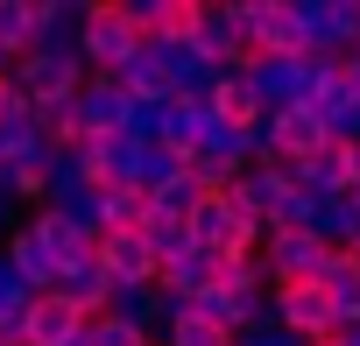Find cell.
Instances as JSON below:
<instances>
[{"label": "cell", "mask_w": 360, "mask_h": 346, "mask_svg": "<svg viewBox=\"0 0 360 346\" xmlns=\"http://www.w3.org/2000/svg\"><path fill=\"white\" fill-rule=\"evenodd\" d=\"M22 219H29V212H22V205H15V198H0V233H15V226H22Z\"/></svg>", "instance_id": "obj_33"}, {"label": "cell", "mask_w": 360, "mask_h": 346, "mask_svg": "<svg viewBox=\"0 0 360 346\" xmlns=\"http://www.w3.org/2000/svg\"><path fill=\"white\" fill-rule=\"evenodd\" d=\"M240 71H248V85L262 92L269 113L311 106V92H318V57H248Z\"/></svg>", "instance_id": "obj_7"}, {"label": "cell", "mask_w": 360, "mask_h": 346, "mask_svg": "<svg viewBox=\"0 0 360 346\" xmlns=\"http://www.w3.org/2000/svg\"><path fill=\"white\" fill-rule=\"evenodd\" d=\"M205 198H212V184H198V177H176V184H169V191H155L148 205H155L162 219H191Z\"/></svg>", "instance_id": "obj_30"}, {"label": "cell", "mask_w": 360, "mask_h": 346, "mask_svg": "<svg viewBox=\"0 0 360 346\" xmlns=\"http://www.w3.org/2000/svg\"><path fill=\"white\" fill-rule=\"evenodd\" d=\"M141 346H155V339H141Z\"/></svg>", "instance_id": "obj_38"}, {"label": "cell", "mask_w": 360, "mask_h": 346, "mask_svg": "<svg viewBox=\"0 0 360 346\" xmlns=\"http://www.w3.org/2000/svg\"><path fill=\"white\" fill-rule=\"evenodd\" d=\"M155 346H233V332L226 325H212V318H198V311H184V318H176Z\"/></svg>", "instance_id": "obj_29"}, {"label": "cell", "mask_w": 360, "mask_h": 346, "mask_svg": "<svg viewBox=\"0 0 360 346\" xmlns=\"http://www.w3.org/2000/svg\"><path fill=\"white\" fill-rule=\"evenodd\" d=\"M141 134H99L85 141V162H92V184H134L141 177Z\"/></svg>", "instance_id": "obj_16"}, {"label": "cell", "mask_w": 360, "mask_h": 346, "mask_svg": "<svg viewBox=\"0 0 360 346\" xmlns=\"http://www.w3.org/2000/svg\"><path fill=\"white\" fill-rule=\"evenodd\" d=\"M176 177H191V155H176V148H162V141H148L141 148V177H134V191H169Z\"/></svg>", "instance_id": "obj_25"}, {"label": "cell", "mask_w": 360, "mask_h": 346, "mask_svg": "<svg viewBox=\"0 0 360 346\" xmlns=\"http://www.w3.org/2000/svg\"><path fill=\"white\" fill-rule=\"evenodd\" d=\"M155 283L198 304L205 290H219V283H226V255H205V248H191V255H176V262H162V276H155Z\"/></svg>", "instance_id": "obj_17"}, {"label": "cell", "mask_w": 360, "mask_h": 346, "mask_svg": "<svg viewBox=\"0 0 360 346\" xmlns=\"http://www.w3.org/2000/svg\"><path fill=\"white\" fill-rule=\"evenodd\" d=\"M99 262H106L113 290H134V283H155L162 276V262H155V248L141 233H99Z\"/></svg>", "instance_id": "obj_14"}, {"label": "cell", "mask_w": 360, "mask_h": 346, "mask_svg": "<svg viewBox=\"0 0 360 346\" xmlns=\"http://www.w3.org/2000/svg\"><path fill=\"white\" fill-rule=\"evenodd\" d=\"M353 262H360V248H353Z\"/></svg>", "instance_id": "obj_37"}, {"label": "cell", "mask_w": 360, "mask_h": 346, "mask_svg": "<svg viewBox=\"0 0 360 346\" xmlns=\"http://www.w3.org/2000/svg\"><path fill=\"white\" fill-rule=\"evenodd\" d=\"M0 248H8V262H15V276L36 290V297H50L57 290V276H64V262H57V248H50V233L36 226V212L8 233V241H0Z\"/></svg>", "instance_id": "obj_12"}, {"label": "cell", "mask_w": 360, "mask_h": 346, "mask_svg": "<svg viewBox=\"0 0 360 346\" xmlns=\"http://www.w3.org/2000/svg\"><path fill=\"white\" fill-rule=\"evenodd\" d=\"M318 290H325V304L339 311V325L353 332V325H360V262H353V255H332L325 276H318Z\"/></svg>", "instance_id": "obj_23"}, {"label": "cell", "mask_w": 360, "mask_h": 346, "mask_svg": "<svg viewBox=\"0 0 360 346\" xmlns=\"http://www.w3.org/2000/svg\"><path fill=\"white\" fill-rule=\"evenodd\" d=\"M15 92L29 99V106H57V99H78V85L92 78L85 71V57L78 50H29V57H15Z\"/></svg>", "instance_id": "obj_3"}, {"label": "cell", "mask_w": 360, "mask_h": 346, "mask_svg": "<svg viewBox=\"0 0 360 346\" xmlns=\"http://www.w3.org/2000/svg\"><path fill=\"white\" fill-rule=\"evenodd\" d=\"M15 106H22V92H15V78H8V71H0V113H15Z\"/></svg>", "instance_id": "obj_34"}, {"label": "cell", "mask_w": 360, "mask_h": 346, "mask_svg": "<svg viewBox=\"0 0 360 346\" xmlns=\"http://www.w3.org/2000/svg\"><path fill=\"white\" fill-rule=\"evenodd\" d=\"M57 297H64L71 311H85V318H106V304H113V276H106V262L92 255V262L64 269V276H57Z\"/></svg>", "instance_id": "obj_18"}, {"label": "cell", "mask_w": 360, "mask_h": 346, "mask_svg": "<svg viewBox=\"0 0 360 346\" xmlns=\"http://www.w3.org/2000/svg\"><path fill=\"white\" fill-rule=\"evenodd\" d=\"M134 50H141V29H134V15H127V0H92L85 36H78V57H85V71L113 78V71H120Z\"/></svg>", "instance_id": "obj_2"}, {"label": "cell", "mask_w": 360, "mask_h": 346, "mask_svg": "<svg viewBox=\"0 0 360 346\" xmlns=\"http://www.w3.org/2000/svg\"><path fill=\"white\" fill-rule=\"evenodd\" d=\"M212 113H219V120H233V127H255L269 106H262V92L248 85V71H226V78H219V106H212Z\"/></svg>", "instance_id": "obj_26"}, {"label": "cell", "mask_w": 360, "mask_h": 346, "mask_svg": "<svg viewBox=\"0 0 360 346\" xmlns=\"http://www.w3.org/2000/svg\"><path fill=\"white\" fill-rule=\"evenodd\" d=\"M36 50V0H0V64L15 71V57Z\"/></svg>", "instance_id": "obj_24"}, {"label": "cell", "mask_w": 360, "mask_h": 346, "mask_svg": "<svg viewBox=\"0 0 360 346\" xmlns=\"http://www.w3.org/2000/svg\"><path fill=\"white\" fill-rule=\"evenodd\" d=\"M99 184H92V162H85V148H57L50 155V177H43V205L50 212H71V205H85Z\"/></svg>", "instance_id": "obj_15"}, {"label": "cell", "mask_w": 360, "mask_h": 346, "mask_svg": "<svg viewBox=\"0 0 360 346\" xmlns=\"http://www.w3.org/2000/svg\"><path fill=\"white\" fill-rule=\"evenodd\" d=\"M233 346H311V339H297V332H283V325H262V332H240Z\"/></svg>", "instance_id": "obj_32"}, {"label": "cell", "mask_w": 360, "mask_h": 346, "mask_svg": "<svg viewBox=\"0 0 360 346\" xmlns=\"http://www.w3.org/2000/svg\"><path fill=\"white\" fill-rule=\"evenodd\" d=\"M92 0H36V50H78Z\"/></svg>", "instance_id": "obj_19"}, {"label": "cell", "mask_w": 360, "mask_h": 346, "mask_svg": "<svg viewBox=\"0 0 360 346\" xmlns=\"http://www.w3.org/2000/svg\"><path fill=\"white\" fill-rule=\"evenodd\" d=\"M198 127H205V113H198V106H184V99H169V106L155 113V141H162V148H176V155H191V148H198Z\"/></svg>", "instance_id": "obj_27"}, {"label": "cell", "mask_w": 360, "mask_h": 346, "mask_svg": "<svg viewBox=\"0 0 360 346\" xmlns=\"http://www.w3.org/2000/svg\"><path fill=\"white\" fill-rule=\"evenodd\" d=\"M78 332H85V311H71L57 290L29 304V346H71Z\"/></svg>", "instance_id": "obj_21"}, {"label": "cell", "mask_w": 360, "mask_h": 346, "mask_svg": "<svg viewBox=\"0 0 360 346\" xmlns=\"http://www.w3.org/2000/svg\"><path fill=\"white\" fill-rule=\"evenodd\" d=\"M141 241L155 248V262H176V255H191V248H198V241H191V219H162V212H148Z\"/></svg>", "instance_id": "obj_28"}, {"label": "cell", "mask_w": 360, "mask_h": 346, "mask_svg": "<svg viewBox=\"0 0 360 346\" xmlns=\"http://www.w3.org/2000/svg\"><path fill=\"white\" fill-rule=\"evenodd\" d=\"M148 191H134V184H99V226L106 233H141L148 226Z\"/></svg>", "instance_id": "obj_22"}, {"label": "cell", "mask_w": 360, "mask_h": 346, "mask_svg": "<svg viewBox=\"0 0 360 346\" xmlns=\"http://www.w3.org/2000/svg\"><path fill=\"white\" fill-rule=\"evenodd\" d=\"M127 113H134V92L120 85V78H85L78 85V134L85 141H99V134H127Z\"/></svg>", "instance_id": "obj_11"}, {"label": "cell", "mask_w": 360, "mask_h": 346, "mask_svg": "<svg viewBox=\"0 0 360 346\" xmlns=\"http://www.w3.org/2000/svg\"><path fill=\"white\" fill-rule=\"evenodd\" d=\"M304 226H311L325 248H339V255H353V248H360V205H353V198H311Z\"/></svg>", "instance_id": "obj_20"}, {"label": "cell", "mask_w": 360, "mask_h": 346, "mask_svg": "<svg viewBox=\"0 0 360 346\" xmlns=\"http://www.w3.org/2000/svg\"><path fill=\"white\" fill-rule=\"evenodd\" d=\"M191 50L219 71L248 64V22H240V0H198V22H191Z\"/></svg>", "instance_id": "obj_8"}, {"label": "cell", "mask_w": 360, "mask_h": 346, "mask_svg": "<svg viewBox=\"0 0 360 346\" xmlns=\"http://www.w3.org/2000/svg\"><path fill=\"white\" fill-rule=\"evenodd\" d=\"M248 22V57H304V29L290 0H240Z\"/></svg>", "instance_id": "obj_10"}, {"label": "cell", "mask_w": 360, "mask_h": 346, "mask_svg": "<svg viewBox=\"0 0 360 346\" xmlns=\"http://www.w3.org/2000/svg\"><path fill=\"white\" fill-rule=\"evenodd\" d=\"M332 255H339V248H325L311 226H276V233L262 241V269H269V290H283V283H318Z\"/></svg>", "instance_id": "obj_6"}, {"label": "cell", "mask_w": 360, "mask_h": 346, "mask_svg": "<svg viewBox=\"0 0 360 346\" xmlns=\"http://www.w3.org/2000/svg\"><path fill=\"white\" fill-rule=\"evenodd\" d=\"M311 113L325 120V134H332V141L360 148V92H346V99H332V106H311Z\"/></svg>", "instance_id": "obj_31"}, {"label": "cell", "mask_w": 360, "mask_h": 346, "mask_svg": "<svg viewBox=\"0 0 360 346\" xmlns=\"http://www.w3.org/2000/svg\"><path fill=\"white\" fill-rule=\"evenodd\" d=\"M346 198H353V205H360V184H353V191H346Z\"/></svg>", "instance_id": "obj_36"}, {"label": "cell", "mask_w": 360, "mask_h": 346, "mask_svg": "<svg viewBox=\"0 0 360 346\" xmlns=\"http://www.w3.org/2000/svg\"><path fill=\"white\" fill-rule=\"evenodd\" d=\"M346 85H353V92H360V57H346Z\"/></svg>", "instance_id": "obj_35"}, {"label": "cell", "mask_w": 360, "mask_h": 346, "mask_svg": "<svg viewBox=\"0 0 360 346\" xmlns=\"http://www.w3.org/2000/svg\"><path fill=\"white\" fill-rule=\"evenodd\" d=\"M304 57H360V0H290Z\"/></svg>", "instance_id": "obj_4"}, {"label": "cell", "mask_w": 360, "mask_h": 346, "mask_svg": "<svg viewBox=\"0 0 360 346\" xmlns=\"http://www.w3.org/2000/svg\"><path fill=\"white\" fill-rule=\"evenodd\" d=\"M240 169H255V148H248V127H233V120H219V113H205V127H198V148H191V177L198 184H212V191H226Z\"/></svg>", "instance_id": "obj_5"}, {"label": "cell", "mask_w": 360, "mask_h": 346, "mask_svg": "<svg viewBox=\"0 0 360 346\" xmlns=\"http://www.w3.org/2000/svg\"><path fill=\"white\" fill-rule=\"evenodd\" d=\"M283 169L297 177V191H304V198H346V191H353V148H346V141H325L318 155L283 162Z\"/></svg>", "instance_id": "obj_13"}, {"label": "cell", "mask_w": 360, "mask_h": 346, "mask_svg": "<svg viewBox=\"0 0 360 346\" xmlns=\"http://www.w3.org/2000/svg\"><path fill=\"white\" fill-rule=\"evenodd\" d=\"M226 198L248 212V219H262L269 233L276 226H304V212H311V198L297 191V177L283 162H255V169H240V177L226 184Z\"/></svg>", "instance_id": "obj_1"}, {"label": "cell", "mask_w": 360, "mask_h": 346, "mask_svg": "<svg viewBox=\"0 0 360 346\" xmlns=\"http://www.w3.org/2000/svg\"><path fill=\"white\" fill-rule=\"evenodd\" d=\"M269 311H276V325H283V332H297V339H311V346H325V339H339V332H346L318 283H283V290H269Z\"/></svg>", "instance_id": "obj_9"}]
</instances>
